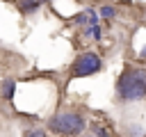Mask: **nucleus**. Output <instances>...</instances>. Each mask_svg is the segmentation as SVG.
Masks as SVG:
<instances>
[{
	"label": "nucleus",
	"instance_id": "f257e3e1",
	"mask_svg": "<svg viewBox=\"0 0 146 137\" xmlns=\"http://www.w3.org/2000/svg\"><path fill=\"white\" fill-rule=\"evenodd\" d=\"M116 94L121 103H135L146 96V68H125L116 80Z\"/></svg>",
	"mask_w": 146,
	"mask_h": 137
},
{
	"label": "nucleus",
	"instance_id": "f03ea898",
	"mask_svg": "<svg viewBox=\"0 0 146 137\" xmlns=\"http://www.w3.org/2000/svg\"><path fill=\"white\" fill-rule=\"evenodd\" d=\"M84 126H87L84 116H80L75 112H57L48 121V128L55 130L57 135H64V137H78L84 130Z\"/></svg>",
	"mask_w": 146,
	"mask_h": 137
},
{
	"label": "nucleus",
	"instance_id": "7ed1b4c3",
	"mask_svg": "<svg viewBox=\"0 0 146 137\" xmlns=\"http://www.w3.org/2000/svg\"><path fill=\"white\" fill-rule=\"evenodd\" d=\"M100 68H103V59H100L96 53L87 50V53L78 55V59L73 62V78H87V75H94V73H98Z\"/></svg>",
	"mask_w": 146,
	"mask_h": 137
},
{
	"label": "nucleus",
	"instance_id": "20e7f679",
	"mask_svg": "<svg viewBox=\"0 0 146 137\" xmlns=\"http://www.w3.org/2000/svg\"><path fill=\"white\" fill-rule=\"evenodd\" d=\"M75 23L84 25V34H91V27L98 25V14H96L91 7H87L84 11H80V14L75 16Z\"/></svg>",
	"mask_w": 146,
	"mask_h": 137
},
{
	"label": "nucleus",
	"instance_id": "39448f33",
	"mask_svg": "<svg viewBox=\"0 0 146 137\" xmlns=\"http://www.w3.org/2000/svg\"><path fill=\"white\" fill-rule=\"evenodd\" d=\"M14 91H16V80L14 78H5V82H2V98L5 100H11L14 98Z\"/></svg>",
	"mask_w": 146,
	"mask_h": 137
},
{
	"label": "nucleus",
	"instance_id": "423d86ee",
	"mask_svg": "<svg viewBox=\"0 0 146 137\" xmlns=\"http://www.w3.org/2000/svg\"><path fill=\"white\" fill-rule=\"evenodd\" d=\"M18 7L23 14H34L39 9V0H23V2H18Z\"/></svg>",
	"mask_w": 146,
	"mask_h": 137
},
{
	"label": "nucleus",
	"instance_id": "0eeeda50",
	"mask_svg": "<svg viewBox=\"0 0 146 137\" xmlns=\"http://www.w3.org/2000/svg\"><path fill=\"white\" fill-rule=\"evenodd\" d=\"M114 14H116V11H114L112 5H103V7H100V16H103V18H112Z\"/></svg>",
	"mask_w": 146,
	"mask_h": 137
},
{
	"label": "nucleus",
	"instance_id": "6e6552de",
	"mask_svg": "<svg viewBox=\"0 0 146 137\" xmlns=\"http://www.w3.org/2000/svg\"><path fill=\"white\" fill-rule=\"evenodd\" d=\"M91 130H94V137H110V135H107V130H105L103 126H98V123H94V126H91Z\"/></svg>",
	"mask_w": 146,
	"mask_h": 137
},
{
	"label": "nucleus",
	"instance_id": "1a4fd4ad",
	"mask_svg": "<svg viewBox=\"0 0 146 137\" xmlns=\"http://www.w3.org/2000/svg\"><path fill=\"white\" fill-rule=\"evenodd\" d=\"M25 137H48V135H46V130H43V128H32V130H27V132H25Z\"/></svg>",
	"mask_w": 146,
	"mask_h": 137
},
{
	"label": "nucleus",
	"instance_id": "9d476101",
	"mask_svg": "<svg viewBox=\"0 0 146 137\" xmlns=\"http://www.w3.org/2000/svg\"><path fill=\"white\" fill-rule=\"evenodd\" d=\"M91 34H94V39H100V37H103V30H100V25H94V27H91Z\"/></svg>",
	"mask_w": 146,
	"mask_h": 137
},
{
	"label": "nucleus",
	"instance_id": "9b49d317",
	"mask_svg": "<svg viewBox=\"0 0 146 137\" xmlns=\"http://www.w3.org/2000/svg\"><path fill=\"white\" fill-rule=\"evenodd\" d=\"M141 57H146V48H144V50H141Z\"/></svg>",
	"mask_w": 146,
	"mask_h": 137
},
{
	"label": "nucleus",
	"instance_id": "f8f14e48",
	"mask_svg": "<svg viewBox=\"0 0 146 137\" xmlns=\"http://www.w3.org/2000/svg\"><path fill=\"white\" fill-rule=\"evenodd\" d=\"M21 2H23V0H21Z\"/></svg>",
	"mask_w": 146,
	"mask_h": 137
}]
</instances>
